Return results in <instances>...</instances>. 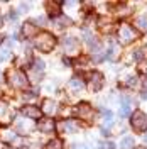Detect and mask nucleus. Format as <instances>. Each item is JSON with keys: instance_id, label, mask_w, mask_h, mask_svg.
<instances>
[{"instance_id": "f257e3e1", "label": "nucleus", "mask_w": 147, "mask_h": 149, "mask_svg": "<svg viewBox=\"0 0 147 149\" xmlns=\"http://www.w3.org/2000/svg\"><path fill=\"white\" fill-rule=\"evenodd\" d=\"M56 46V37L53 34H49V32H41V34H37L36 37V47L39 51H42V53H49V51H53Z\"/></svg>"}, {"instance_id": "f03ea898", "label": "nucleus", "mask_w": 147, "mask_h": 149, "mask_svg": "<svg viewBox=\"0 0 147 149\" xmlns=\"http://www.w3.org/2000/svg\"><path fill=\"white\" fill-rule=\"evenodd\" d=\"M7 80H9V83L14 86V88H26L29 85V80L27 76L24 74V71H20V70H9L7 71Z\"/></svg>"}, {"instance_id": "7ed1b4c3", "label": "nucleus", "mask_w": 147, "mask_h": 149, "mask_svg": "<svg viewBox=\"0 0 147 149\" xmlns=\"http://www.w3.org/2000/svg\"><path fill=\"white\" fill-rule=\"evenodd\" d=\"M139 37V32L129 24H122L119 27V41L122 44H130Z\"/></svg>"}, {"instance_id": "20e7f679", "label": "nucleus", "mask_w": 147, "mask_h": 149, "mask_svg": "<svg viewBox=\"0 0 147 149\" xmlns=\"http://www.w3.org/2000/svg\"><path fill=\"white\" fill-rule=\"evenodd\" d=\"M130 124H132L134 130L144 132V130H147V115L142 110H135L130 115Z\"/></svg>"}, {"instance_id": "39448f33", "label": "nucleus", "mask_w": 147, "mask_h": 149, "mask_svg": "<svg viewBox=\"0 0 147 149\" xmlns=\"http://www.w3.org/2000/svg\"><path fill=\"white\" fill-rule=\"evenodd\" d=\"M74 113H76V117H80L83 120H92L93 115H95V110H93V107L90 103H80L74 109Z\"/></svg>"}, {"instance_id": "423d86ee", "label": "nucleus", "mask_w": 147, "mask_h": 149, "mask_svg": "<svg viewBox=\"0 0 147 149\" xmlns=\"http://www.w3.org/2000/svg\"><path fill=\"white\" fill-rule=\"evenodd\" d=\"M88 86L92 92H98L103 86V74L100 71H92L88 74Z\"/></svg>"}, {"instance_id": "0eeeda50", "label": "nucleus", "mask_w": 147, "mask_h": 149, "mask_svg": "<svg viewBox=\"0 0 147 149\" xmlns=\"http://www.w3.org/2000/svg\"><path fill=\"white\" fill-rule=\"evenodd\" d=\"M22 112V115H26L27 119H39L41 115H42V110L36 107V105H26V107H22L20 109Z\"/></svg>"}, {"instance_id": "6e6552de", "label": "nucleus", "mask_w": 147, "mask_h": 149, "mask_svg": "<svg viewBox=\"0 0 147 149\" xmlns=\"http://www.w3.org/2000/svg\"><path fill=\"white\" fill-rule=\"evenodd\" d=\"M63 46H64L66 53H69V54L78 53V41L74 37H64L63 39Z\"/></svg>"}, {"instance_id": "1a4fd4ad", "label": "nucleus", "mask_w": 147, "mask_h": 149, "mask_svg": "<svg viewBox=\"0 0 147 149\" xmlns=\"http://www.w3.org/2000/svg\"><path fill=\"white\" fill-rule=\"evenodd\" d=\"M37 129L41 130V132H44V134H49V132H53L56 129V124L51 119H44V120H41L37 124Z\"/></svg>"}, {"instance_id": "9d476101", "label": "nucleus", "mask_w": 147, "mask_h": 149, "mask_svg": "<svg viewBox=\"0 0 147 149\" xmlns=\"http://www.w3.org/2000/svg\"><path fill=\"white\" fill-rule=\"evenodd\" d=\"M56 110H58V103H56L54 100H49V98H46V100H44V103H42V112H44V113H47V115H54Z\"/></svg>"}, {"instance_id": "9b49d317", "label": "nucleus", "mask_w": 147, "mask_h": 149, "mask_svg": "<svg viewBox=\"0 0 147 149\" xmlns=\"http://www.w3.org/2000/svg\"><path fill=\"white\" fill-rule=\"evenodd\" d=\"M36 31H37V27L32 24V22H26L24 26H22V36L24 37H34L36 36Z\"/></svg>"}, {"instance_id": "f8f14e48", "label": "nucleus", "mask_w": 147, "mask_h": 149, "mask_svg": "<svg viewBox=\"0 0 147 149\" xmlns=\"http://www.w3.org/2000/svg\"><path fill=\"white\" fill-rule=\"evenodd\" d=\"M12 117V113H10V109L7 103L0 102V124L2 122H9V119Z\"/></svg>"}, {"instance_id": "ddd939ff", "label": "nucleus", "mask_w": 147, "mask_h": 149, "mask_svg": "<svg viewBox=\"0 0 147 149\" xmlns=\"http://www.w3.org/2000/svg\"><path fill=\"white\" fill-rule=\"evenodd\" d=\"M58 129L61 130V132H74L76 130V124L73 120H64L58 125Z\"/></svg>"}, {"instance_id": "4468645a", "label": "nucleus", "mask_w": 147, "mask_h": 149, "mask_svg": "<svg viewBox=\"0 0 147 149\" xmlns=\"http://www.w3.org/2000/svg\"><path fill=\"white\" fill-rule=\"evenodd\" d=\"M98 24H100V29L103 32H112L113 31V22H112L110 19H100Z\"/></svg>"}, {"instance_id": "2eb2a0df", "label": "nucleus", "mask_w": 147, "mask_h": 149, "mask_svg": "<svg viewBox=\"0 0 147 149\" xmlns=\"http://www.w3.org/2000/svg\"><path fill=\"white\" fill-rule=\"evenodd\" d=\"M134 146H135V141L130 136H127V137H123V139L120 141V149H132Z\"/></svg>"}, {"instance_id": "dca6fc26", "label": "nucleus", "mask_w": 147, "mask_h": 149, "mask_svg": "<svg viewBox=\"0 0 147 149\" xmlns=\"http://www.w3.org/2000/svg\"><path fill=\"white\" fill-rule=\"evenodd\" d=\"M46 9L51 15H58V14H59V3H58V2H47Z\"/></svg>"}, {"instance_id": "f3484780", "label": "nucleus", "mask_w": 147, "mask_h": 149, "mask_svg": "<svg viewBox=\"0 0 147 149\" xmlns=\"http://www.w3.org/2000/svg\"><path fill=\"white\" fill-rule=\"evenodd\" d=\"M44 149H63V142H61V139H53L47 142Z\"/></svg>"}, {"instance_id": "a211bd4d", "label": "nucleus", "mask_w": 147, "mask_h": 149, "mask_svg": "<svg viewBox=\"0 0 147 149\" xmlns=\"http://www.w3.org/2000/svg\"><path fill=\"white\" fill-rule=\"evenodd\" d=\"M69 85H71L73 88H76V90H81L83 86H85V83H83V80L80 78V76H73L71 81H69Z\"/></svg>"}, {"instance_id": "6ab92c4d", "label": "nucleus", "mask_w": 147, "mask_h": 149, "mask_svg": "<svg viewBox=\"0 0 147 149\" xmlns=\"http://www.w3.org/2000/svg\"><path fill=\"white\" fill-rule=\"evenodd\" d=\"M56 24H58V27H68V26H71L73 22H71V19H68L66 15H63V17L56 19Z\"/></svg>"}, {"instance_id": "aec40b11", "label": "nucleus", "mask_w": 147, "mask_h": 149, "mask_svg": "<svg viewBox=\"0 0 147 149\" xmlns=\"http://www.w3.org/2000/svg\"><path fill=\"white\" fill-rule=\"evenodd\" d=\"M103 112V120H105V125H112V122H113V113L110 110H101Z\"/></svg>"}, {"instance_id": "412c9836", "label": "nucleus", "mask_w": 147, "mask_h": 149, "mask_svg": "<svg viewBox=\"0 0 147 149\" xmlns=\"http://www.w3.org/2000/svg\"><path fill=\"white\" fill-rule=\"evenodd\" d=\"M135 26H137L139 29H142V31H147V19L139 17L137 20H135Z\"/></svg>"}, {"instance_id": "4be33fe9", "label": "nucleus", "mask_w": 147, "mask_h": 149, "mask_svg": "<svg viewBox=\"0 0 147 149\" xmlns=\"http://www.w3.org/2000/svg\"><path fill=\"white\" fill-rule=\"evenodd\" d=\"M134 58H135L137 61H142V59L146 58V49H137V51H134Z\"/></svg>"}, {"instance_id": "5701e85b", "label": "nucleus", "mask_w": 147, "mask_h": 149, "mask_svg": "<svg viewBox=\"0 0 147 149\" xmlns=\"http://www.w3.org/2000/svg\"><path fill=\"white\" fill-rule=\"evenodd\" d=\"M34 70L39 71V73H42V70H44V63H42L41 59H34Z\"/></svg>"}, {"instance_id": "b1692460", "label": "nucleus", "mask_w": 147, "mask_h": 149, "mask_svg": "<svg viewBox=\"0 0 147 149\" xmlns=\"http://www.w3.org/2000/svg\"><path fill=\"white\" fill-rule=\"evenodd\" d=\"M10 58V53H7V51H0V61H7Z\"/></svg>"}, {"instance_id": "393cba45", "label": "nucleus", "mask_w": 147, "mask_h": 149, "mask_svg": "<svg viewBox=\"0 0 147 149\" xmlns=\"http://www.w3.org/2000/svg\"><path fill=\"white\" fill-rule=\"evenodd\" d=\"M101 149H117V148H115L113 142H103L101 144Z\"/></svg>"}, {"instance_id": "a878e982", "label": "nucleus", "mask_w": 147, "mask_h": 149, "mask_svg": "<svg viewBox=\"0 0 147 149\" xmlns=\"http://www.w3.org/2000/svg\"><path fill=\"white\" fill-rule=\"evenodd\" d=\"M34 97H37V93H34V92H27L26 95H24L26 100H31V98H34Z\"/></svg>"}, {"instance_id": "bb28decb", "label": "nucleus", "mask_w": 147, "mask_h": 149, "mask_svg": "<svg viewBox=\"0 0 147 149\" xmlns=\"http://www.w3.org/2000/svg\"><path fill=\"white\" fill-rule=\"evenodd\" d=\"M19 9L24 10V12H27V10H29V3H20V5H19Z\"/></svg>"}, {"instance_id": "cd10ccee", "label": "nucleus", "mask_w": 147, "mask_h": 149, "mask_svg": "<svg viewBox=\"0 0 147 149\" xmlns=\"http://www.w3.org/2000/svg\"><path fill=\"white\" fill-rule=\"evenodd\" d=\"M73 149H88V148H86L85 144H74V146H73Z\"/></svg>"}, {"instance_id": "c85d7f7f", "label": "nucleus", "mask_w": 147, "mask_h": 149, "mask_svg": "<svg viewBox=\"0 0 147 149\" xmlns=\"http://www.w3.org/2000/svg\"><path fill=\"white\" fill-rule=\"evenodd\" d=\"M142 98H144V100H147V90L144 93H142Z\"/></svg>"}, {"instance_id": "c756f323", "label": "nucleus", "mask_w": 147, "mask_h": 149, "mask_svg": "<svg viewBox=\"0 0 147 149\" xmlns=\"http://www.w3.org/2000/svg\"><path fill=\"white\" fill-rule=\"evenodd\" d=\"M2 26H3V19L0 17V27H2Z\"/></svg>"}, {"instance_id": "7c9ffc66", "label": "nucleus", "mask_w": 147, "mask_h": 149, "mask_svg": "<svg viewBox=\"0 0 147 149\" xmlns=\"http://www.w3.org/2000/svg\"><path fill=\"white\" fill-rule=\"evenodd\" d=\"M144 141H146V142H147V136H144Z\"/></svg>"}, {"instance_id": "2f4dec72", "label": "nucleus", "mask_w": 147, "mask_h": 149, "mask_svg": "<svg viewBox=\"0 0 147 149\" xmlns=\"http://www.w3.org/2000/svg\"><path fill=\"white\" fill-rule=\"evenodd\" d=\"M2 41H3V37H2V36H0V42H2Z\"/></svg>"}, {"instance_id": "473e14b6", "label": "nucleus", "mask_w": 147, "mask_h": 149, "mask_svg": "<svg viewBox=\"0 0 147 149\" xmlns=\"http://www.w3.org/2000/svg\"><path fill=\"white\" fill-rule=\"evenodd\" d=\"M135 149H146V148H135Z\"/></svg>"}, {"instance_id": "72a5a7b5", "label": "nucleus", "mask_w": 147, "mask_h": 149, "mask_svg": "<svg viewBox=\"0 0 147 149\" xmlns=\"http://www.w3.org/2000/svg\"><path fill=\"white\" fill-rule=\"evenodd\" d=\"M7 149H15V148H7Z\"/></svg>"}]
</instances>
